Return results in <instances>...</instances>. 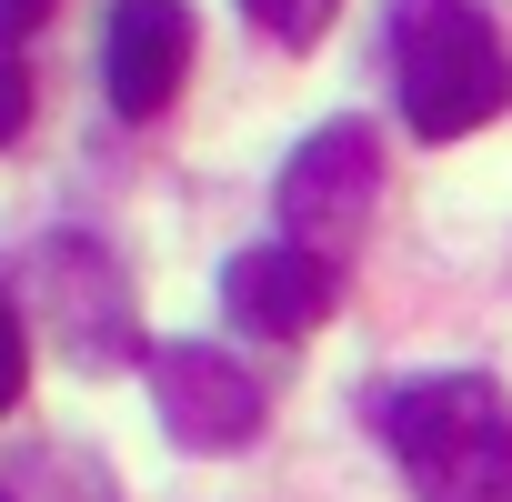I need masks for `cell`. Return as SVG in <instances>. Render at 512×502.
Returning a JSON list of instances; mask_svg holds the SVG:
<instances>
[{
    "label": "cell",
    "instance_id": "1",
    "mask_svg": "<svg viewBox=\"0 0 512 502\" xmlns=\"http://www.w3.org/2000/svg\"><path fill=\"white\" fill-rule=\"evenodd\" d=\"M372 432L412 502H512V392L492 372H412L372 392Z\"/></svg>",
    "mask_w": 512,
    "mask_h": 502
},
{
    "label": "cell",
    "instance_id": "2",
    "mask_svg": "<svg viewBox=\"0 0 512 502\" xmlns=\"http://www.w3.org/2000/svg\"><path fill=\"white\" fill-rule=\"evenodd\" d=\"M382 51H392V101L422 141H462L512 101V51L482 0H392Z\"/></svg>",
    "mask_w": 512,
    "mask_h": 502
},
{
    "label": "cell",
    "instance_id": "3",
    "mask_svg": "<svg viewBox=\"0 0 512 502\" xmlns=\"http://www.w3.org/2000/svg\"><path fill=\"white\" fill-rule=\"evenodd\" d=\"M372 201H382V141H372V121H322L282 161V191H272L282 241L312 251L322 272H352V251L372 231Z\"/></svg>",
    "mask_w": 512,
    "mask_h": 502
},
{
    "label": "cell",
    "instance_id": "4",
    "mask_svg": "<svg viewBox=\"0 0 512 502\" xmlns=\"http://www.w3.org/2000/svg\"><path fill=\"white\" fill-rule=\"evenodd\" d=\"M31 302H41V322L61 332V352H71L81 372L151 362V342H141V322H131V292H121V272H111V251H101V241H81V231L41 241Z\"/></svg>",
    "mask_w": 512,
    "mask_h": 502
},
{
    "label": "cell",
    "instance_id": "5",
    "mask_svg": "<svg viewBox=\"0 0 512 502\" xmlns=\"http://www.w3.org/2000/svg\"><path fill=\"white\" fill-rule=\"evenodd\" d=\"M151 402L181 452H241L262 432V382L221 342H151Z\"/></svg>",
    "mask_w": 512,
    "mask_h": 502
},
{
    "label": "cell",
    "instance_id": "6",
    "mask_svg": "<svg viewBox=\"0 0 512 502\" xmlns=\"http://www.w3.org/2000/svg\"><path fill=\"white\" fill-rule=\"evenodd\" d=\"M191 71V0H111L101 21V91L121 121H161Z\"/></svg>",
    "mask_w": 512,
    "mask_h": 502
},
{
    "label": "cell",
    "instance_id": "7",
    "mask_svg": "<svg viewBox=\"0 0 512 502\" xmlns=\"http://www.w3.org/2000/svg\"><path fill=\"white\" fill-rule=\"evenodd\" d=\"M332 302H342V272H322L312 251H292L282 231L251 241V251H231V272H221V312H231L241 332H262V342H302V332H322Z\"/></svg>",
    "mask_w": 512,
    "mask_h": 502
},
{
    "label": "cell",
    "instance_id": "8",
    "mask_svg": "<svg viewBox=\"0 0 512 502\" xmlns=\"http://www.w3.org/2000/svg\"><path fill=\"white\" fill-rule=\"evenodd\" d=\"M241 11H251V31H262L272 51H312V41L332 31L342 0H241Z\"/></svg>",
    "mask_w": 512,
    "mask_h": 502
},
{
    "label": "cell",
    "instance_id": "9",
    "mask_svg": "<svg viewBox=\"0 0 512 502\" xmlns=\"http://www.w3.org/2000/svg\"><path fill=\"white\" fill-rule=\"evenodd\" d=\"M31 502H111V482H101L81 452H51V462L31 472Z\"/></svg>",
    "mask_w": 512,
    "mask_h": 502
},
{
    "label": "cell",
    "instance_id": "10",
    "mask_svg": "<svg viewBox=\"0 0 512 502\" xmlns=\"http://www.w3.org/2000/svg\"><path fill=\"white\" fill-rule=\"evenodd\" d=\"M21 382H31V322H21L11 292H0V412L21 402Z\"/></svg>",
    "mask_w": 512,
    "mask_h": 502
},
{
    "label": "cell",
    "instance_id": "11",
    "mask_svg": "<svg viewBox=\"0 0 512 502\" xmlns=\"http://www.w3.org/2000/svg\"><path fill=\"white\" fill-rule=\"evenodd\" d=\"M21 131H31V61L0 41V151H11Z\"/></svg>",
    "mask_w": 512,
    "mask_h": 502
},
{
    "label": "cell",
    "instance_id": "12",
    "mask_svg": "<svg viewBox=\"0 0 512 502\" xmlns=\"http://www.w3.org/2000/svg\"><path fill=\"white\" fill-rule=\"evenodd\" d=\"M41 11H51V0H0V41H11V31H31Z\"/></svg>",
    "mask_w": 512,
    "mask_h": 502
},
{
    "label": "cell",
    "instance_id": "13",
    "mask_svg": "<svg viewBox=\"0 0 512 502\" xmlns=\"http://www.w3.org/2000/svg\"><path fill=\"white\" fill-rule=\"evenodd\" d=\"M0 502H21V492H0Z\"/></svg>",
    "mask_w": 512,
    "mask_h": 502
}]
</instances>
